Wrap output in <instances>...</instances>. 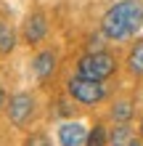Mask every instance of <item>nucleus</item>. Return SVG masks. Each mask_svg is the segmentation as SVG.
<instances>
[{
  "label": "nucleus",
  "mask_w": 143,
  "mask_h": 146,
  "mask_svg": "<svg viewBox=\"0 0 143 146\" xmlns=\"http://www.w3.org/2000/svg\"><path fill=\"white\" fill-rule=\"evenodd\" d=\"M140 27H143V5L138 0H119V3H114L106 11L103 24H101V29H103V35L109 40H119V42L132 37Z\"/></svg>",
  "instance_id": "1"
},
{
  "label": "nucleus",
  "mask_w": 143,
  "mask_h": 146,
  "mask_svg": "<svg viewBox=\"0 0 143 146\" xmlns=\"http://www.w3.org/2000/svg\"><path fill=\"white\" fill-rule=\"evenodd\" d=\"M114 69H117V61L106 50H93V53L82 56L77 64V72L82 77H90V80H106L114 74Z\"/></svg>",
  "instance_id": "2"
},
{
  "label": "nucleus",
  "mask_w": 143,
  "mask_h": 146,
  "mask_svg": "<svg viewBox=\"0 0 143 146\" xmlns=\"http://www.w3.org/2000/svg\"><path fill=\"white\" fill-rule=\"evenodd\" d=\"M69 96L80 104H98V101L106 98V88H103V80H90V77H72L69 80Z\"/></svg>",
  "instance_id": "3"
},
{
  "label": "nucleus",
  "mask_w": 143,
  "mask_h": 146,
  "mask_svg": "<svg viewBox=\"0 0 143 146\" xmlns=\"http://www.w3.org/2000/svg\"><path fill=\"white\" fill-rule=\"evenodd\" d=\"M32 111H35V101H32L29 93H16V96H11V101H8V119L13 125H24L32 117Z\"/></svg>",
  "instance_id": "4"
},
{
  "label": "nucleus",
  "mask_w": 143,
  "mask_h": 146,
  "mask_svg": "<svg viewBox=\"0 0 143 146\" xmlns=\"http://www.w3.org/2000/svg\"><path fill=\"white\" fill-rule=\"evenodd\" d=\"M45 32H48L45 16L43 13H32L27 19V24H24V37H27V42H29V45H37V42L45 37Z\"/></svg>",
  "instance_id": "5"
},
{
  "label": "nucleus",
  "mask_w": 143,
  "mask_h": 146,
  "mask_svg": "<svg viewBox=\"0 0 143 146\" xmlns=\"http://www.w3.org/2000/svg\"><path fill=\"white\" fill-rule=\"evenodd\" d=\"M85 138H88V130L82 127V122H69L58 127V141L64 146H80L85 143Z\"/></svg>",
  "instance_id": "6"
},
{
  "label": "nucleus",
  "mask_w": 143,
  "mask_h": 146,
  "mask_svg": "<svg viewBox=\"0 0 143 146\" xmlns=\"http://www.w3.org/2000/svg\"><path fill=\"white\" fill-rule=\"evenodd\" d=\"M127 69L135 74V77H143V37L132 45L130 50V58H127Z\"/></svg>",
  "instance_id": "7"
},
{
  "label": "nucleus",
  "mask_w": 143,
  "mask_h": 146,
  "mask_svg": "<svg viewBox=\"0 0 143 146\" xmlns=\"http://www.w3.org/2000/svg\"><path fill=\"white\" fill-rule=\"evenodd\" d=\"M53 66H56V58L53 53H48V50H43V53H37L35 58V74L40 77V80H45V77L53 72Z\"/></svg>",
  "instance_id": "8"
},
{
  "label": "nucleus",
  "mask_w": 143,
  "mask_h": 146,
  "mask_svg": "<svg viewBox=\"0 0 143 146\" xmlns=\"http://www.w3.org/2000/svg\"><path fill=\"white\" fill-rule=\"evenodd\" d=\"M16 45V35H13V29H8L3 27L0 29V56H5V53H11Z\"/></svg>",
  "instance_id": "9"
},
{
  "label": "nucleus",
  "mask_w": 143,
  "mask_h": 146,
  "mask_svg": "<svg viewBox=\"0 0 143 146\" xmlns=\"http://www.w3.org/2000/svg\"><path fill=\"white\" fill-rule=\"evenodd\" d=\"M106 141H109V138H106V130H103L101 125H98V127H93V130L88 133V138H85V143H88V146H101V143H106Z\"/></svg>",
  "instance_id": "10"
},
{
  "label": "nucleus",
  "mask_w": 143,
  "mask_h": 146,
  "mask_svg": "<svg viewBox=\"0 0 143 146\" xmlns=\"http://www.w3.org/2000/svg\"><path fill=\"white\" fill-rule=\"evenodd\" d=\"M109 141H111L114 146H119V143H132V141H130V127H125V125L117 127V130L109 135Z\"/></svg>",
  "instance_id": "11"
},
{
  "label": "nucleus",
  "mask_w": 143,
  "mask_h": 146,
  "mask_svg": "<svg viewBox=\"0 0 143 146\" xmlns=\"http://www.w3.org/2000/svg\"><path fill=\"white\" fill-rule=\"evenodd\" d=\"M130 109H132L130 104H117L111 114H114V119H117V122H125V119H130V114H132Z\"/></svg>",
  "instance_id": "12"
},
{
  "label": "nucleus",
  "mask_w": 143,
  "mask_h": 146,
  "mask_svg": "<svg viewBox=\"0 0 143 146\" xmlns=\"http://www.w3.org/2000/svg\"><path fill=\"white\" fill-rule=\"evenodd\" d=\"M3 101H5V90H3V85H0V109H3Z\"/></svg>",
  "instance_id": "13"
},
{
  "label": "nucleus",
  "mask_w": 143,
  "mask_h": 146,
  "mask_svg": "<svg viewBox=\"0 0 143 146\" xmlns=\"http://www.w3.org/2000/svg\"><path fill=\"white\" fill-rule=\"evenodd\" d=\"M0 29H3V24H0Z\"/></svg>",
  "instance_id": "14"
},
{
  "label": "nucleus",
  "mask_w": 143,
  "mask_h": 146,
  "mask_svg": "<svg viewBox=\"0 0 143 146\" xmlns=\"http://www.w3.org/2000/svg\"><path fill=\"white\" fill-rule=\"evenodd\" d=\"M140 130H143V127H140Z\"/></svg>",
  "instance_id": "15"
}]
</instances>
